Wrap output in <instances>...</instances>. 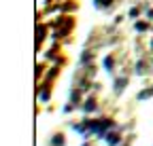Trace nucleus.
<instances>
[{"instance_id":"1","label":"nucleus","mask_w":153,"mask_h":146,"mask_svg":"<svg viewBox=\"0 0 153 146\" xmlns=\"http://www.w3.org/2000/svg\"><path fill=\"white\" fill-rule=\"evenodd\" d=\"M119 142H121V138H119L117 134H106V144H108V146H117Z\"/></svg>"},{"instance_id":"2","label":"nucleus","mask_w":153,"mask_h":146,"mask_svg":"<svg viewBox=\"0 0 153 146\" xmlns=\"http://www.w3.org/2000/svg\"><path fill=\"white\" fill-rule=\"evenodd\" d=\"M83 110H85V112H91V110H96V102H94V98H89V100L85 102Z\"/></svg>"},{"instance_id":"3","label":"nucleus","mask_w":153,"mask_h":146,"mask_svg":"<svg viewBox=\"0 0 153 146\" xmlns=\"http://www.w3.org/2000/svg\"><path fill=\"white\" fill-rule=\"evenodd\" d=\"M126 85H128V79H123V76H121V79H117V81H115V91H121Z\"/></svg>"},{"instance_id":"4","label":"nucleus","mask_w":153,"mask_h":146,"mask_svg":"<svg viewBox=\"0 0 153 146\" xmlns=\"http://www.w3.org/2000/svg\"><path fill=\"white\" fill-rule=\"evenodd\" d=\"M51 144H53V146H64V136H62V134H60V136H53Z\"/></svg>"},{"instance_id":"5","label":"nucleus","mask_w":153,"mask_h":146,"mask_svg":"<svg viewBox=\"0 0 153 146\" xmlns=\"http://www.w3.org/2000/svg\"><path fill=\"white\" fill-rule=\"evenodd\" d=\"M151 95H153V89H147V91H140V93H138V100H147Z\"/></svg>"},{"instance_id":"6","label":"nucleus","mask_w":153,"mask_h":146,"mask_svg":"<svg viewBox=\"0 0 153 146\" xmlns=\"http://www.w3.org/2000/svg\"><path fill=\"white\" fill-rule=\"evenodd\" d=\"M113 66H115V62H113V57H106V59H104V68H106V70L111 72V70H113Z\"/></svg>"},{"instance_id":"7","label":"nucleus","mask_w":153,"mask_h":146,"mask_svg":"<svg viewBox=\"0 0 153 146\" xmlns=\"http://www.w3.org/2000/svg\"><path fill=\"white\" fill-rule=\"evenodd\" d=\"M113 2V0H96V4H98V7H108Z\"/></svg>"},{"instance_id":"8","label":"nucleus","mask_w":153,"mask_h":146,"mask_svg":"<svg viewBox=\"0 0 153 146\" xmlns=\"http://www.w3.org/2000/svg\"><path fill=\"white\" fill-rule=\"evenodd\" d=\"M91 59V53H83V57H81V64H87Z\"/></svg>"},{"instance_id":"9","label":"nucleus","mask_w":153,"mask_h":146,"mask_svg":"<svg viewBox=\"0 0 153 146\" xmlns=\"http://www.w3.org/2000/svg\"><path fill=\"white\" fill-rule=\"evenodd\" d=\"M136 72H138V74H143V72H145V64H143V62L136 64Z\"/></svg>"},{"instance_id":"10","label":"nucleus","mask_w":153,"mask_h":146,"mask_svg":"<svg viewBox=\"0 0 153 146\" xmlns=\"http://www.w3.org/2000/svg\"><path fill=\"white\" fill-rule=\"evenodd\" d=\"M136 30H138V32H145V30H147V23L138 21V23H136Z\"/></svg>"},{"instance_id":"11","label":"nucleus","mask_w":153,"mask_h":146,"mask_svg":"<svg viewBox=\"0 0 153 146\" xmlns=\"http://www.w3.org/2000/svg\"><path fill=\"white\" fill-rule=\"evenodd\" d=\"M47 100H49V91L45 89V91H43V93H41V102H47Z\"/></svg>"},{"instance_id":"12","label":"nucleus","mask_w":153,"mask_h":146,"mask_svg":"<svg viewBox=\"0 0 153 146\" xmlns=\"http://www.w3.org/2000/svg\"><path fill=\"white\" fill-rule=\"evenodd\" d=\"M45 38V28H38V40Z\"/></svg>"},{"instance_id":"13","label":"nucleus","mask_w":153,"mask_h":146,"mask_svg":"<svg viewBox=\"0 0 153 146\" xmlns=\"http://www.w3.org/2000/svg\"><path fill=\"white\" fill-rule=\"evenodd\" d=\"M130 17H138V9H132L130 11Z\"/></svg>"},{"instance_id":"14","label":"nucleus","mask_w":153,"mask_h":146,"mask_svg":"<svg viewBox=\"0 0 153 146\" xmlns=\"http://www.w3.org/2000/svg\"><path fill=\"white\" fill-rule=\"evenodd\" d=\"M151 49H153V43H151Z\"/></svg>"},{"instance_id":"15","label":"nucleus","mask_w":153,"mask_h":146,"mask_svg":"<svg viewBox=\"0 0 153 146\" xmlns=\"http://www.w3.org/2000/svg\"><path fill=\"white\" fill-rule=\"evenodd\" d=\"M83 146H89V144H83Z\"/></svg>"}]
</instances>
